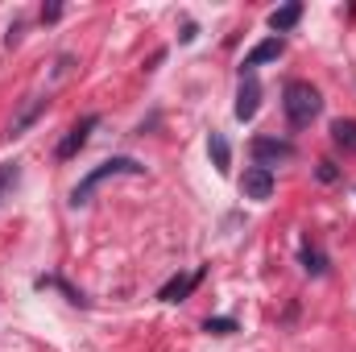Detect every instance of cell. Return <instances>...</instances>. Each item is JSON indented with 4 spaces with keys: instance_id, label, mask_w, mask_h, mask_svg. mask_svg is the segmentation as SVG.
<instances>
[{
    "instance_id": "9",
    "label": "cell",
    "mask_w": 356,
    "mask_h": 352,
    "mask_svg": "<svg viewBox=\"0 0 356 352\" xmlns=\"http://www.w3.org/2000/svg\"><path fill=\"white\" fill-rule=\"evenodd\" d=\"M273 58H282V38H266V42H257V46L245 54V67H261V63H273Z\"/></svg>"
},
{
    "instance_id": "16",
    "label": "cell",
    "mask_w": 356,
    "mask_h": 352,
    "mask_svg": "<svg viewBox=\"0 0 356 352\" xmlns=\"http://www.w3.org/2000/svg\"><path fill=\"white\" fill-rule=\"evenodd\" d=\"M58 17H63V4H46L42 8V21H58Z\"/></svg>"
},
{
    "instance_id": "3",
    "label": "cell",
    "mask_w": 356,
    "mask_h": 352,
    "mask_svg": "<svg viewBox=\"0 0 356 352\" xmlns=\"http://www.w3.org/2000/svg\"><path fill=\"white\" fill-rule=\"evenodd\" d=\"M294 158V145L290 141H277V137H257L253 141V162L269 170V166H277V162H290Z\"/></svg>"
},
{
    "instance_id": "2",
    "label": "cell",
    "mask_w": 356,
    "mask_h": 352,
    "mask_svg": "<svg viewBox=\"0 0 356 352\" xmlns=\"http://www.w3.org/2000/svg\"><path fill=\"white\" fill-rule=\"evenodd\" d=\"M120 175H145V166H141L137 158H108V162H99V166H95V170H91V175L71 191V203H75V207H83L95 186H104L108 178H120Z\"/></svg>"
},
{
    "instance_id": "7",
    "label": "cell",
    "mask_w": 356,
    "mask_h": 352,
    "mask_svg": "<svg viewBox=\"0 0 356 352\" xmlns=\"http://www.w3.org/2000/svg\"><path fill=\"white\" fill-rule=\"evenodd\" d=\"M199 278H203V269H195V273H182V278H170V282L162 286V294H158V298H162V303H182V298H186V294L199 286Z\"/></svg>"
},
{
    "instance_id": "8",
    "label": "cell",
    "mask_w": 356,
    "mask_h": 352,
    "mask_svg": "<svg viewBox=\"0 0 356 352\" xmlns=\"http://www.w3.org/2000/svg\"><path fill=\"white\" fill-rule=\"evenodd\" d=\"M46 104H50V99H29V104H25L17 116H13V125H8V137H21V133H25V129H29V125H33V120L46 112Z\"/></svg>"
},
{
    "instance_id": "5",
    "label": "cell",
    "mask_w": 356,
    "mask_h": 352,
    "mask_svg": "<svg viewBox=\"0 0 356 352\" xmlns=\"http://www.w3.org/2000/svg\"><path fill=\"white\" fill-rule=\"evenodd\" d=\"M257 108H261V83L253 75H245L241 88H236V120H253Z\"/></svg>"
},
{
    "instance_id": "13",
    "label": "cell",
    "mask_w": 356,
    "mask_h": 352,
    "mask_svg": "<svg viewBox=\"0 0 356 352\" xmlns=\"http://www.w3.org/2000/svg\"><path fill=\"white\" fill-rule=\"evenodd\" d=\"M332 137H336V145H344V150L356 154V120H344V116H340V120L332 125Z\"/></svg>"
},
{
    "instance_id": "6",
    "label": "cell",
    "mask_w": 356,
    "mask_h": 352,
    "mask_svg": "<svg viewBox=\"0 0 356 352\" xmlns=\"http://www.w3.org/2000/svg\"><path fill=\"white\" fill-rule=\"evenodd\" d=\"M241 191H245V199H269L273 195V175L269 170H261V166H249L245 170V178H241Z\"/></svg>"
},
{
    "instance_id": "4",
    "label": "cell",
    "mask_w": 356,
    "mask_h": 352,
    "mask_svg": "<svg viewBox=\"0 0 356 352\" xmlns=\"http://www.w3.org/2000/svg\"><path fill=\"white\" fill-rule=\"evenodd\" d=\"M91 129H99V116H95V112H91V116H83V120H79V125L63 137V145H58V158H63V162H67V158H75V154L88 145Z\"/></svg>"
},
{
    "instance_id": "10",
    "label": "cell",
    "mask_w": 356,
    "mask_h": 352,
    "mask_svg": "<svg viewBox=\"0 0 356 352\" xmlns=\"http://www.w3.org/2000/svg\"><path fill=\"white\" fill-rule=\"evenodd\" d=\"M298 17H302V4H282V8H273V13H269V29L286 33V29H294V25H298Z\"/></svg>"
},
{
    "instance_id": "12",
    "label": "cell",
    "mask_w": 356,
    "mask_h": 352,
    "mask_svg": "<svg viewBox=\"0 0 356 352\" xmlns=\"http://www.w3.org/2000/svg\"><path fill=\"white\" fill-rule=\"evenodd\" d=\"M298 262H302V269H307L311 278H323V273H327V262H323V253H319L315 245H302V253H298Z\"/></svg>"
},
{
    "instance_id": "1",
    "label": "cell",
    "mask_w": 356,
    "mask_h": 352,
    "mask_svg": "<svg viewBox=\"0 0 356 352\" xmlns=\"http://www.w3.org/2000/svg\"><path fill=\"white\" fill-rule=\"evenodd\" d=\"M282 112H286L290 129H307L323 112V99H319V91L311 88V83L294 79V83H286V91H282Z\"/></svg>"
},
{
    "instance_id": "15",
    "label": "cell",
    "mask_w": 356,
    "mask_h": 352,
    "mask_svg": "<svg viewBox=\"0 0 356 352\" xmlns=\"http://www.w3.org/2000/svg\"><path fill=\"white\" fill-rule=\"evenodd\" d=\"M203 332H211V336H232V332H236V319H224V315H220V319H207Z\"/></svg>"
},
{
    "instance_id": "17",
    "label": "cell",
    "mask_w": 356,
    "mask_h": 352,
    "mask_svg": "<svg viewBox=\"0 0 356 352\" xmlns=\"http://www.w3.org/2000/svg\"><path fill=\"white\" fill-rule=\"evenodd\" d=\"M319 178L332 182V178H336V166H332V162H319Z\"/></svg>"
},
{
    "instance_id": "14",
    "label": "cell",
    "mask_w": 356,
    "mask_h": 352,
    "mask_svg": "<svg viewBox=\"0 0 356 352\" xmlns=\"http://www.w3.org/2000/svg\"><path fill=\"white\" fill-rule=\"evenodd\" d=\"M17 178H21V166H17V162H0V199L8 195V186H13Z\"/></svg>"
},
{
    "instance_id": "11",
    "label": "cell",
    "mask_w": 356,
    "mask_h": 352,
    "mask_svg": "<svg viewBox=\"0 0 356 352\" xmlns=\"http://www.w3.org/2000/svg\"><path fill=\"white\" fill-rule=\"evenodd\" d=\"M207 154H211V162H216V170H220V175L232 166V150H228L224 133H211V137H207Z\"/></svg>"
}]
</instances>
